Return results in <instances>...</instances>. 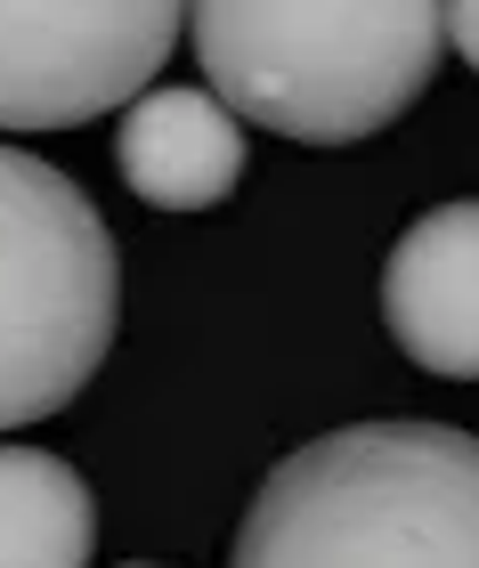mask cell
Returning <instances> with one entry per match:
<instances>
[{"label":"cell","instance_id":"5","mask_svg":"<svg viewBox=\"0 0 479 568\" xmlns=\"http://www.w3.org/2000/svg\"><path fill=\"white\" fill-rule=\"evenodd\" d=\"M383 325L422 374L479 382V195L422 212L390 244Z\"/></svg>","mask_w":479,"mask_h":568},{"label":"cell","instance_id":"3","mask_svg":"<svg viewBox=\"0 0 479 568\" xmlns=\"http://www.w3.org/2000/svg\"><path fill=\"white\" fill-rule=\"evenodd\" d=\"M122 317V261L58 163L0 146V430L82 398Z\"/></svg>","mask_w":479,"mask_h":568},{"label":"cell","instance_id":"6","mask_svg":"<svg viewBox=\"0 0 479 568\" xmlns=\"http://www.w3.org/2000/svg\"><path fill=\"white\" fill-rule=\"evenodd\" d=\"M114 163H122V187L155 212H212L244 179V122L212 90L163 82L122 106Z\"/></svg>","mask_w":479,"mask_h":568},{"label":"cell","instance_id":"7","mask_svg":"<svg viewBox=\"0 0 479 568\" xmlns=\"http://www.w3.org/2000/svg\"><path fill=\"white\" fill-rule=\"evenodd\" d=\"M90 479L49 447H0V568H90Z\"/></svg>","mask_w":479,"mask_h":568},{"label":"cell","instance_id":"1","mask_svg":"<svg viewBox=\"0 0 479 568\" xmlns=\"http://www.w3.org/2000/svg\"><path fill=\"white\" fill-rule=\"evenodd\" d=\"M228 568H479V438L349 423L261 479Z\"/></svg>","mask_w":479,"mask_h":568},{"label":"cell","instance_id":"2","mask_svg":"<svg viewBox=\"0 0 479 568\" xmlns=\"http://www.w3.org/2000/svg\"><path fill=\"white\" fill-rule=\"evenodd\" d=\"M187 33L236 122L349 146L431 90L447 0H187Z\"/></svg>","mask_w":479,"mask_h":568},{"label":"cell","instance_id":"8","mask_svg":"<svg viewBox=\"0 0 479 568\" xmlns=\"http://www.w3.org/2000/svg\"><path fill=\"white\" fill-rule=\"evenodd\" d=\"M447 41H456V58L479 73V0H447Z\"/></svg>","mask_w":479,"mask_h":568},{"label":"cell","instance_id":"4","mask_svg":"<svg viewBox=\"0 0 479 568\" xmlns=\"http://www.w3.org/2000/svg\"><path fill=\"white\" fill-rule=\"evenodd\" d=\"M187 0H0V131H73L155 90Z\"/></svg>","mask_w":479,"mask_h":568}]
</instances>
